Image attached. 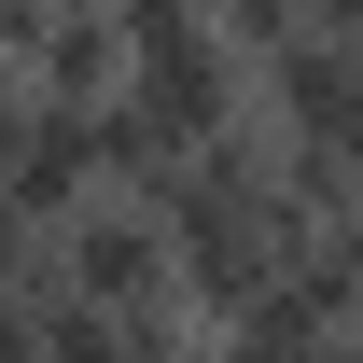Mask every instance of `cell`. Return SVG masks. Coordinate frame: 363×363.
I'll return each mask as SVG.
<instances>
[{
    "label": "cell",
    "instance_id": "1",
    "mask_svg": "<svg viewBox=\"0 0 363 363\" xmlns=\"http://www.w3.org/2000/svg\"><path fill=\"white\" fill-rule=\"evenodd\" d=\"M112 28H126V84H112V98H126L168 154H196L210 126L252 112V56L224 43L210 0H112Z\"/></svg>",
    "mask_w": 363,
    "mask_h": 363
},
{
    "label": "cell",
    "instance_id": "2",
    "mask_svg": "<svg viewBox=\"0 0 363 363\" xmlns=\"http://www.w3.org/2000/svg\"><path fill=\"white\" fill-rule=\"evenodd\" d=\"M252 112H266L279 140L363 154V28H279V43L252 56Z\"/></svg>",
    "mask_w": 363,
    "mask_h": 363
},
{
    "label": "cell",
    "instance_id": "3",
    "mask_svg": "<svg viewBox=\"0 0 363 363\" xmlns=\"http://www.w3.org/2000/svg\"><path fill=\"white\" fill-rule=\"evenodd\" d=\"M210 14H224V43H238V56H266L279 28H308V0H210Z\"/></svg>",
    "mask_w": 363,
    "mask_h": 363
},
{
    "label": "cell",
    "instance_id": "4",
    "mask_svg": "<svg viewBox=\"0 0 363 363\" xmlns=\"http://www.w3.org/2000/svg\"><path fill=\"white\" fill-rule=\"evenodd\" d=\"M321 252H335V266L363 279V196H350V210H335V224H321Z\"/></svg>",
    "mask_w": 363,
    "mask_h": 363
},
{
    "label": "cell",
    "instance_id": "5",
    "mask_svg": "<svg viewBox=\"0 0 363 363\" xmlns=\"http://www.w3.org/2000/svg\"><path fill=\"white\" fill-rule=\"evenodd\" d=\"M308 28H363V0H308Z\"/></svg>",
    "mask_w": 363,
    "mask_h": 363
},
{
    "label": "cell",
    "instance_id": "6",
    "mask_svg": "<svg viewBox=\"0 0 363 363\" xmlns=\"http://www.w3.org/2000/svg\"><path fill=\"white\" fill-rule=\"evenodd\" d=\"M14 252H28V224H14V196H0V266H14Z\"/></svg>",
    "mask_w": 363,
    "mask_h": 363
}]
</instances>
